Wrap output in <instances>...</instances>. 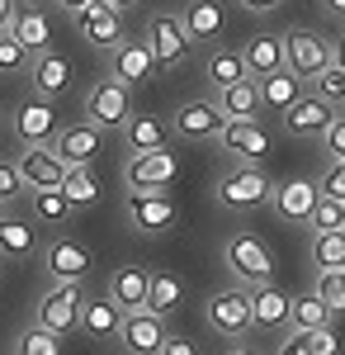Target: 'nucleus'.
Instances as JSON below:
<instances>
[{"instance_id":"1","label":"nucleus","mask_w":345,"mask_h":355,"mask_svg":"<svg viewBox=\"0 0 345 355\" xmlns=\"http://www.w3.org/2000/svg\"><path fill=\"white\" fill-rule=\"evenodd\" d=\"M269 190H274V185H269V175L256 162H237L232 171H222L218 185H213L218 204H222L227 214H251V209L269 204Z\"/></svg>"},{"instance_id":"2","label":"nucleus","mask_w":345,"mask_h":355,"mask_svg":"<svg viewBox=\"0 0 345 355\" xmlns=\"http://www.w3.org/2000/svg\"><path fill=\"white\" fill-rule=\"evenodd\" d=\"M80 303H85L80 284H71V279H53V284L43 289L38 308H33V327L53 331V336H71V331L80 327Z\"/></svg>"},{"instance_id":"3","label":"nucleus","mask_w":345,"mask_h":355,"mask_svg":"<svg viewBox=\"0 0 345 355\" xmlns=\"http://www.w3.org/2000/svg\"><path fill=\"white\" fill-rule=\"evenodd\" d=\"M222 261L237 275V284H269L274 279V251L256 232H237L222 242Z\"/></svg>"},{"instance_id":"4","label":"nucleus","mask_w":345,"mask_h":355,"mask_svg":"<svg viewBox=\"0 0 345 355\" xmlns=\"http://www.w3.org/2000/svg\"><path fill=\"white\" fill-rule=\"evenodd\" d=\"M85 114H90V123L100 128V133H123V123L133 119V90L123 81H95L90 85V95H85Z\"/></svg>"},{"instance_id":"5","label":"nucleus","mask_w":345,"mask_h":355,"mask_svg":"<svg viewBox=\"0 0 345 355\" xmlns=\"http://www.w3.org/2000/svg\"><path fill=\"white\" fill-rule=\"evenodd\" d=\"M147 48H152L157 71H175V67H185L189 53H194L180 15H152V24H147Z\"/></svg>"},{"instance_id":"6","label":"nucleus","mask_w":345,"mask_h":355,"mask_svg":"<svg viewBox=\"0 0 345 355\" xmlns=\"http://www.w3.org/2000/svg\"><path fill=\"white\" fill-rule=\"evenodd\" d=\"M123 218L133 223L137 232H170L180 209L166 190H128L123 194Z\"/></svg>"},{"instance_id":"7","label":"nucleus","mask_w":345,"mask_h":355,"mask_svg":"<svg viewBox=\"0 0 345 355\" xmlns=\"http://www.w3.org/2000/svg\"><path fill=\"white\" fill-rule=\"evenodd\" d=\"M204 318H209V327L218 336H227V341H241L246 331H251V294L246 289H218L209 303H204Z\"/></svg>"},{"instance_id":"8","label":"nucleus","mask_w":345,"mask_h":355,"mask_svg":"<svg viewBox=\"0 0 345 355\" xmlns=\"http://www.w3.org/2000/svg\"><path fill=\"white\" fill-rule=\"evenodd\" d=\"M326 62H331V38H321L317 28H289L284 33V67L298 81H312Z\"/></svg>"},{"instance_id":"9","label":"nucleus","mask_w":345,"mask_h":355,"mask_svg":"<svg viewBox=\"0 0 345 355\" xmlns=\"http://www.w3.org/2000/svg\"><path fill=\"white\" fill-rule=\"evenodd\" d=\"M175 175H180V162H175L170 147H161V152H128V162H123V185L128 190H166Z\"/></svg>"},{"instance_id":"10","label":"nucleus","mask_w":345,"mask_h":355,"mask_svg":"<svg viewBox=\"0 0 345 355\" xmlns=\"http://www.w3.org/2000/svg\"><path fill=\"white\" fill-rule=\"evenodd\" d=\"M10 128H15V137H19V147H48V142L57 137L53 100H43V95L24 100V105L15 110V119H10Z\"/></svg>"},{"instance_id":"11","label":"nucleus","mask_w":345,"mask_h":355,"mask_svg":"<svg viewBox=\"0 0 345 355\" xmlns=\"http://www.w3.org/2000/svg\"><path fill=\"white\" fill-rule=\"evenodd\" d=\"M76 28H80V38H85L95 53H114V48L123 43V15H118V10H109L105 0L85 5V10L76 15Z\"/></svg>"},{"instance_id":"12","label":"nucleus","mask_w":345,"mask_h":355,"mask_svg":"<svg viewBox=\"0 0 345 355\" xmlns=\"http://www.w3.org/2000/svg\"><path fill=\"white\" fill-rule=\"evenodd\" d=\"M15 171H19L24 190H62V180H67V166L53 147H24L15 157Z\"/></svg>"},{"instance_id":"13","label":"nucleus","mask_w":345,"mask_h":355,"mask_svg":"<svg viewBox=\"0 0 345 355\" xmlns=\"http://www.w3.org/2000/svg\"><path fill=\"white\" fill-rule=\"evenodd\" d=\"M48 147L62 157V166H90L105 152V133L95 123H71V128H57V137Z\"/></svg>"},{"instance_id":"14","label":"nucleus","mask_w":345,"mask_h":355,"mask_svg":"<svg viewBox=\"0 0 345 355\" xmlns=\"http://www.w3.org/2000/svg\"><path fill=\"white\" fill-rule=\"evenodd\" d=\"M166 336H170V331H166V318L147 313V308H137V313H123L118 341H123V351H128V355H157Z\"/></svg>"},{"instance_id":"15","label":"nucleus","mask_w":345,"mask_h":355,"mask_svg":"<svg viewBox=\"0 0 345 355\" xmlns=\"http://www.w3.org/2000/svg\"><path fill=\"white\" fill-rule=\"evenodd\" d=\"M109 71H114V81H123L128 90L142 85V81H152V76H157L152 48H147V43H137V38H123V43L109 53Z\"/></svg>"},{"instance_id":"16","label":"nucleus","mask_w":345,"mask_h":355,"mask_svg":"<svg viewBox=\"0 0 345 355\" xmlns=\"http://www.w3.org/2000/svg\"><path fill=\"white\" fill-rule=\"evenodd\" d=\"M180 24H185L194 48H218V38L227 33V15H222L218 0H189V10L180 15Z\"/></svg>"},{"instance_id":"17","label":"nucleus","mask_w":345,"mask_h":355,"mask_svg":"<svg viewBox=\"0 0 345 355\" xmlns=\"http://www.w3.org/2000/svg\"><path fill=\"white\" fill-rule=\"evenodd\" d=\"M218 142L237 157V162H265L269 157V133L256 123V119H237V123H222V133H218Z\"/></svg>"},{"instance_id":"18","label":"nucleus","mask_w":345,"mask_h":355,"mask_svg":"<svg viewBox=\"0 0 345 355\" xmlns=\"http://www.w3.org/2000/svg\"><path fill=\"white\" fill-rule=\"evenodd\" d=\"M222 110H218V100H185L180 110H175V133L189 137V142H209V137L222 133Z\"/></svg>"},{"instance_id":"19","label":"nucleus","mask_w":345,"mask_h":355,"mask_svg":"<svg viewBox=\"0 0 345 355\" xmlns=\"http://www.w3.org/2000/svg\"><path fill=\"white\" fill-rule=\"evenodd\" d=\"M43 266H48L53 279H71V284H80V279L90 275V251H85L80 242H71V237H53V242L43 246Z\"/></svg>"},{"instance_id":"20","label":"nucleus","mask_w":345,"mask_h":355,"mask_svg":"<svg viewBox=\"0 0 345 355\" xmlns=\"http://www.w3.org/2000/svg\"><path fill=\"white\" fill-rule=\"evenodd\" d=\"M241 62H246V76L251 81H265L274 71H289L284 67V33L274 38V33H256L246 48H241Z\"/></svg>"},{"instance_id":"21","label":"nucleus","mask_w":345,"mask_h":355,"mask_svg":"<svg viewBox=\"0 0 345 355\" xmlns=\"http://www.w3.org/2000/svg\"><path fill=\"white\" fill-rule=\"evenodd\" d=\"M331 119H336V114H331L326 100H317V95H298L289 110H284V133H293V137H321V128H326Z\"/></svg>"},{"instance_id":"22","label":"nucleus","mask_w":345,"mask_h":355,"mask_svg":"<svg viewBox=\"0 0 345 355\" xmlns=\"http://www.w3.org/2000/svg\"><path fill=\"white\" fill-rule=\"evenodd\" d=\"M312 199H317V185L303 180V175H293V180H284V185L269 190V204H274V214H279L284 223H308Z\"/></svg>"},{"instance_id":"23","label":"nucleus","mask_w":345,"mask_h":355,"mask_svg":"<svg viewBox=\"0 0 345 355\" xmlns=\"http://www.w3.org/2000/svg\"><path fill=\"white\" fill-rule=\"evenodd\" d=\"M10 38H15L28 57H38V53H48V48H53V24H48V15H43V10L24 5V10H15V19H10Z\"/></svg>"},{"instance_id":"24","label":"nucleus","mask_w":345,"mask_h":355,"mask_svg":"<svg viewBox=\"0 0 345 355\" xmlns=\"http://www.w3.org/2000/svg\"><path fill=\"white\" fill-rule=\"evenodd\" d=\"M28 76H33V90H38L43 100H57V95L71 85V62L48 48V53L28 57Z\"/></svg>"},{"instance_id":"25","label":"nucleus","mask_w":345,"mask_h":355,"mask_svg":"<svg viewBox=\"0 0 345 355\" xmlns=\"http://www.w3.org/2000/svg\"><path fill=\"white\" fill-rule=\"evenodd\" d=\"M147 279L152 275L142 270V266H118V270L109 275V303H118L123 313H137V308H147Z\"/></svg>"},{"instance_id":"26","label":"nucleus","mask_w":345,"mask_h":355,"mask_svg":"<svg viewBox=\"0 0 345 355\" xmlns=\"http://www.w3.org/2000/svg\"><path fill=\"white\" fill-rule=\"evenodd\" d=\"M118 327H123V308L109 299H85L80 303V327L85 336H95V341H114L118 336Z\"/></svg>"},{"instance_id":"27","label":"nucleus","mask_w":345,"mask_h":355,"mask_svg":"<svg viewBox=\"0 0 345 355\" xmlns=\"http://www.w3.org/2000/svg\"><path fill=\"white\" fill-rule=\"evenodd\" d=\"M251 327H265V331L289 327V294H279L274 284H256V294H251Z\"/></svg>"},{"instance_id":"28","label":"nucleus","mask_w":345,"mask_h":355,"mask_svg":"<svg viewBox=\"0 0 345 355\" xmlns=\"http://www.w3.org/2000/svg\"><path fill=\"white\" fill-rule=\"evenodd\" d=\"M204 81H209L213 95L227 90V85H237V81H246V62H241L237 48H209V57H204Z\"/></svg>"},{"instance_id":"29","label":"nucleus","mask_w":345,"mask_h":355,"mask_svg":"<svg viewBox=\"0 0 345 355\" xmlns=\"http://www.w3.org/2000/svg\"><path fill=\"white\" fill-rule=\"evenodd\" d=\"M213 100H218V110H222V119H227V123H237V119H256V114H260V85L246 76V81L218 90Z\"/></svg>"},{"instance_id":"30","label":"nucleus","mask_w":345,"mask_h":355,"mask_svg":"<svg viewBox=\"0 0 345 355\" xmlns=\"http://www.w3.org/2000/svg\"><path fill=\"white\" fill-rule=\"evenodd\" d=\"M38 256V237L24 218L0 214V261H33Z\"/></svg>"},{"instance_id":"31","label":"nucleus","mask_w":345,"mask_h":355,"mask_svg":"<svg viewBox=\"0 0 345 355\" xmlns=\"http://www.w3.org/2000/svg\"><path fill=\"white\" fill-rule=\"evenodd\" d=\"M180 303H185V284H180V275L161 270V275H152V279H147V313L170 318Z\"/></svg>"},{"instance_id":"32","label":"nucleus","mask_w":345,"mask_h":355,"mask_svg":"<svg viewBox=\"0 0 345 355\" xmlns=\"http://www.w3.org/2000/svg\"><path fill=\"white\" fill-rule=\"evenodd\" d=\"M123 147L128 152H161L166 147V123L161 119H147V114H133L123 123Z\"/></svg>"},{"instance_id":"33","label":"nucleus","mask_w":345,"mask_h":355,"mask_svg":"<svg viewBox=\"0 0 345 355\" xmlns=\"http://www.w3.org/2000/svg\"><path fill=\"white\" fill-rule=\"evenodd\" d=\"M256 85H260V110H274V114H284L303 95V81L293 71H274V76H265V81H256Z\"/></svg>"},{"instance_id":"34","label":"nucleus","mask_w":345,"mask_h":355,"mask_svg":"<svg viewBox=\"0 0 345 355\" xmlns=\"http://www.w3.org/2000/svg\"><path fill=\"white\" fill-rule=\"evenodd\" d=\"M289 322L298 331H317V327H331V308L308 289V294H298V299H289Z\"/></svg>"},{"instance_id":"35","label":"nucleus","mask_w":345,"mask_h":355,"mask_svg":"<svg viewBox=\"0 0 345 355\" xmlns=\"http://www.w3.org/2000/svg\"><path fill=\"white\" fill-rule=\"evenodd\" d=\"M62 194L71 209H90L100 199V180L90 175V166H67V180H62Z\"/></svg>"},{"instance_id":"36","label":"nucleus","mask_w":345,"mask_h":355,"mask_svg":"<svg viewBox=\"0 0 345 355\" xmlns=\"http://www.w3.org/2000/svg\"><path fill=\"white\" fill-rule=\"evenodd\" d=\"M312 266L317 270H345V227L312 232Z\"/></svg>"},{"instance_id":"37","label":"nucleus","mask_w":345,"mask_h":355,"mask_svg":"<svg viewBox=\"0 0 345 355\" xmlns=\"http://www.w3.org/2000/svg\"><path fill=\"white\" fill-rule=\"evenodd\" d=\"M33 218L48 223V227H62V223L71 218L67 194H62V190H33Z\"/></svg>"},{"instance_id":"38","label":"nucleus","mask_w":345,"mask_h":355,"mask_svg":"<svg viewBox=\"0 0 345 355\" xmlns=\"http://www.w3.org/2000/svg\"><path fill=\"white\" fill-rule=\"evenodd\" d=\"M10 355H62V336H53V331H43V327H24L15 336Z\"/></svg>"},{"instance_id":"39","label":"nucleus","mask_w":345,"mask_h":355,"mask_svg":"<svg viewBox=\"0 0 345 355\" xmlns=\"http://www.w3.org/2000/svg\"><path fill=\"white\" fill-rule=\"evenodd\" d=\"M312 95H317V100H326L331 110H336V105H345V67L326 62L317 76H312Z\"/></svg>"},{"instance_id":"40","label":"nucleus","mask_w":345,"mask_h":355,"mask_svg":"<svg viewBox=\"0 0 345 355\" xmlns=\"http://www.w3.org/2000/svg\"><path fill=\"white\" fill-rule=\"evenodd\" d=\"M308 223H312V232H336V227H345L341 199H331V194H317V199H312V214H308Z\"/></svg>"},{"instance_id":"41","label":"nucleus","mask_w":345,"mask_h":355,"mask_svg":"<svg viewBox=\"0 0 345 355\" xmlns=\"http://www.w3.org/2000/svg\"><path fill=\"white\" fill-rule=\"evenodd\" d=\"M331 313H345V270H317V289H312Z\"/></svg>"},{"instance_id":"42","label":"nucleus","mask_w":345,"mask_h":355,"mask_svg":"<svg viewBox=\"0 0 345 355\" xmlns=\"http://www.w3.org/2000/svg\"><path fill=\"white\" fill-rule=\"evenodd\" d=\"M293 341H298V351H303V355H336V346H341V341H336V331H331V327H317V331H298Z\"/></svg>"},{"instance_id":"43","label":"nucleus","mask_w":345,"mask_h":355,"mask_svg":"<svg viewBox=\"0 0 345 355\" xmlns=\"http://www.w3.org/2000/svg\"><path fill=\"white\" fill-rule=\"evenodd\" d=\"M24 67H28V53L10 38V28H0V76H15Z\"/></svg>"},{"instance_id":"44","label":"nucleus","mask_w":345,"mask_h":355,"mask_svg":"<svg viewBox=\"0 0 345 355\" xmlns=\"http://www.w3.org/2000/svg\"><path fill=\"white\" fill-rule=\"evenodd\" d=\"M19 190H24V180H19V171H15V162H0V214L19 199Z\"/></svg>"},{"instance_id":"45","label":"nucleus","mask_w":345,"mask_h":355,"mask_svg":"<svg viewBox=\"0 0 345 355\" xmlns=\"http://www.w3.org/2000/svg\"><path fill=\"white\" fill-rule=\"evenodd\" d=\"M321 147L331 152V162H345V114H336V119L321 128Z\"/></svg>"},{"instance_id":"46","label":"nucleus","mask_w":345,"mask_h":355,"mask_svg":"<svg viewBox=\"0 0 345 355\" xmlns=\"http://www.w3.org/2000/svg\"><path fill=\"white\" fill-rule=\"evenodd\" d=\"M317 194H331V199H341V204H345V162H331L326 171H321Z\"/></svg>"},{"instance_id":"47","label":"nucleus","mask_w":345,"mask_h":355,"mask_svg":"<svg viewBox=\"0 0 345 355\" xmlns=\"http://www.w3.org/2000/svg\"><path fill=\"white\" fill-rule=\"evenodd\" d=\"M157 355H199V351L189 346L185 336H166V341H161V351H157Z\"/></svg>"},{"instance_id":"48","label":"nucleus","mask_w":345,"mask_h":355,"mask_svg":"<svg viewBox=\"0 0 345 355\" xmlns=\"http://www.w3.org/2000/svg\"><path fill=\"white\" fill-rule=\"evenodd\" d=\"M284 0H241V10H251V15H269V10H279Z\"/></svg>"},{"instance_id":"49","label":"nucleus","mask_w":345,"mask_h":355,"mask_svg":"<svg viewBox=\"0 0 345 355\" xmlns=\"http://www.w3.org/2000/svg\"><path fill=\"white\" fill-rule=\"evenodd\" d=\"M85 5H95V0H57V10H67V15H71V19H76L80 10H85Z\"/></svg>"},{"instance_id":"50","label":"nucleus","mask_w":345,"mask_h":355,"mask_svg":"<svg viewBox=\"0 0 345 355\" xmlns=\"http://www.w3.org/2000/svg\"><path fill=\"white\" fill-rule=\"evenodd\" d=\"M15 10H19L15 0H0V28H10V19H15Z\"/></svg>"},{"instance_id":"51","label":"nucleus","mask_w":345,"mask_h":355,"mask_svg":"<svg viewBox=\"0 0 345 355\" xmlns=\"http://www.w3.org/2000/svg\"><path fill=\"white\" fill-rule=\"evenodd\" d=\"M331 62H336V67H345V38H336V43H331Z\"/></svg>"},{"instance_id":"52","label":"nucleus","mask_w":345,"mask_h":355,"mask_svg":"<svg viewBox=\"0 0 345 355\" xmlns=\"http://www.w3.org/2000/svg\"><path fill=\"white\" fill-rule=\"evenodd\" d=\"M105 5H109V10H118V15H123V10H133L137 0H105Z\"/></svg>"},{"instance_id":"53","label":"nucleus","mask_w":345,"mask_h":355,"mask_svg":"<svg viewBox=\"0 0 345 355\" xmlns=\"http://www.w3.org/2000/svg\"><path fill=\"white\" fill-rule=\"evenodd\" d=\"M274 355H303V351H298V341H293V336H289V341H284V346H279V351H274Z\"/></svg>"},{"instance_id":"54","label":"nucleus","mask_w":345,"mask_h":355,"mask_svg":"<svg viewBox=\"0 0 345 355\" xmlns=\"http://www.w3.org/2000/svg\"><path fill=\"white\" fill-rule=\"evenodd\" d=\"M321 5H326L331 15H345V0H321Z\"/></svg>"},{"instance_id":"55","label":"nucleus","mask_w":345,"mask_h":355,"mask_svg":"<svg viewBox=\"0 0 345 355\" xmlns=\"http://www.w3.org/2000/svg\"><path fill=\"white\" fill-rule=\"evenodd\" d=\"M222 355H256V351H246V346H232V351H222Z\"/></svg>"},{"instance_id":"56","label":"nucleus","mask_w":345,"mask_h":355,"mask_svg":"<svg viewBox=\"0 0 345 355\" xmlns=\"http://www.w3.org/2000/svg\"><path fill=\"white\" fill-rule=\"evenodd\" d=\"M0 275H5V261H0Z\"/></svg>"},{"instance_id":"57","label":"nucleus","mask_w":345,"mask_h":355,"mask_svg":"<svg viewBox=\"0 0 345 355\" xmlns=\"http://www.w3.org/2000/svg\"><path fill=\"white\" fill-rule=\"evenodd\" d=\"M341 209H345V204H341Z\"/></svg>"}]
</instances>
